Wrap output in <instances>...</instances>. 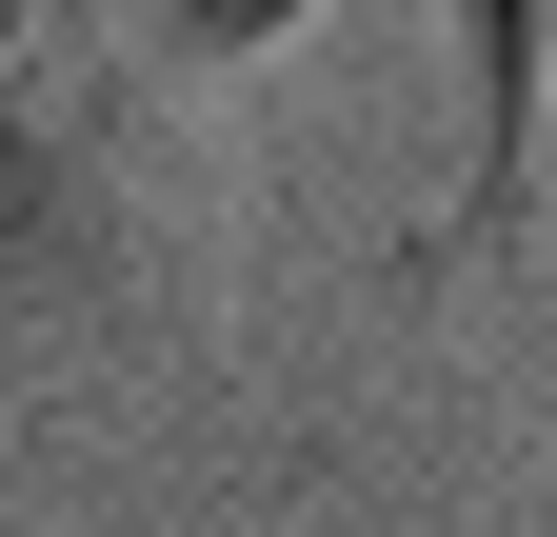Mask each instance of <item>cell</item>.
Returning a JSON list of instances; mask_svg holds the SVG:
<instances>
[{"mask_svg": "<svg viewBox=\"0 0 557 537\" xmlns=\"http://www.w3.org/2000/svg\"><path fill=\"white\" fill-rule=\"evenodd\" d=\"M478 21V199H458V259H498L537 220V140H557V0H458Z\"/></svg>", "mask_w": 557, "mask_h": 537, "instance_id": "cell-1", "label": "cell"}]
</instances>
